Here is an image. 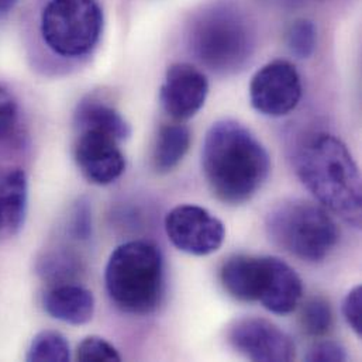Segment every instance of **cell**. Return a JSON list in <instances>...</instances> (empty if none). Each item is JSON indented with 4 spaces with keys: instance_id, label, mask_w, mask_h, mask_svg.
Returning <instances> with one entry per match:
<instances>
[{
    "instance_id": "obj_1",
    "label": "cell",
    "mask_w": 362,
    "mask_h": 362,
    "mask_svg": "<svg viewBox=\"0 0 362 362\" xmlns=\"http://www.w3.org/2000/svg\"><path fill=\"white\" fill-rule=\"evenodd\" d=\"M202 170L211 193L223 203L250 202L271 173L265 147L243 124L233 120L214 123L202 148Z\"/></svg>"
},
{
    "instance_id": "obj_6",
    "label": "cell",
    "mask_w": 362,
    "mask_h": 362,
    "mask_svg": "<svg viewBox=\"0 0 362 362\" xmlns=\"http://www.w3.org/2000/svg\"><path fill=\"white\" fill-rule=\"evenodd\" d=\"M103 13L96 0H49L41 13V34L51 51L78 58L99 41Z\"/></svg>"
},
{
    "instance_id": "obj_2",
    "label": "cell",
    "mask_w": 362,
    "mask_h": 362,
    "mask_svg": "<svg viewBox=\"0 0 362 362\" xmlns=\"http://www.w3.org/2000/svg\"><path fill=\"white\" fill-rule=\"evenodd\" d=\"M296 171L323 207L350 226L361 227V177L341 140L327 133L310 137L298 153Z\"/></svg>"
},
{
    "instance_id": "obj_7",
    "label": "cell",
    "mask_w": 362,
    "mask_h": 362,
    "mask_svg": "<svg viewBox=\"0 0 362 362\" xmlns=\"http://www.w3.org/2000/svg\"><path fill=\"white\" fill-rule=\"evenodd\" d=\"M302 98L298 69L288 61L276 59L264 65L250 83L252 107L268 117H282L296 109Z\"/></svg>"
},
{
    "instance_id": "obj_26",
    "label": "cell",
    "mask_w": 362,
    "mask_h": 362,
    "mask_svg": "<svg viewBox=\"0 0 362 362\" xmlns=\"http://www.w3.org/2000/svg\"><path fill=\"white\" fill-rule=\"evenodd\" d=\"M90 213L86 204H81L75 213L74 218V231L78 235V238H86L90 233Z\"/></svg>"
},
{
    "instance_id": "obj_18",
    "label": "cell",
    "mask_w": 362,
    "mask_h": 362,
    "mask_svg": "<svg viewBox=\"0 0 362 362\" xmlns=\"http://www.w3.org/2000/svg\"><path fill=\"white\" fill-rule=\"evenodd\" d=\"M71 358L69 343L55 330L40 332L31 341L25 360L35 362H66Z\"/></svg>"
},
{
    "instance_id": "obj_3",
    "label": "cell",
    "mask_w": 362,
    "mask_h": 362,
    "mask_svg": "<svg viewBox=\"0 0 362 362\" xmlns=\"http://www.w3.org/2000/svg\"><path fill=\"white\" fill-rule=\"evenodd\" d=\"M106 291L112 302L129 315H150L164 293V258L148 241H129L110 255L105 271Z\"/></svg>"
},
{
    "instance_id": "obj_20",
    "label": "cell",
    "mask_w": 362,
    "mask_h": 362,
    "mask_svg": "<svg viewBox=\"0 0 362 362\" xmlns=\"http://www.w3.org/2000/svg\"><path fill=\"white\" fill-rule=\"evenodd\" d=\"M317 42V31L313 21L299 18L293 21L286 31V45L298 58L313 55Z\"/></svg>"
},
{
    "instance_id": "obj_17",
    "label": "cell",
    "mask_w": 362,
    "mask_h": 362,
    "mask_svg": "<svg viewBox=\"0 0 362 362\" xmlns=\"http://www.w3.org/2000/svg\"><path fill=\"white\" fill-rule=\"evenodd\" d=\"M190 141L192 134L185 124L163 126L153 154L156 170L161 174L173 171L189 151Z\"/></svg>"
},
{
    "instance_id": "obj_19",
    "label": "cell",
    "mask_w": 362,
    "mask_h": 362,
    "mask_svg": "<svg viewBox=\"0 0 362 362\" xmlns=\"http://www.w3.org/2000/svg\"><path fill=\"white\" fill-rule=\"evenodd\" d=\"M334 323L333 309L327 299L315 296L306 300L300 310V326L310 337H323L330 333Z\"/></svg>"
},
{
    "instance_id": "obj_13",
    "label": "cell",
    "mask_w": 362,
    "mask_h": 362,
    "mask_svg": "<svg viewBox=\"0 0 362 362\" xmlns=\"http://www.w3.org/2000/svg\"><path fill=\"white\" fill-rule=\"evenodd\" d=\"M44 310L59 322L82 326L95 315V296L90 291L72 284L55 285L42 299Z\"/></svg>"
},
{
    "instance_id": "obj_10",
    "label": "cell",
    "mask_w": 362,
    "mask_h": 362,
    "mask_svg": "<svg viewBox=\"0 0 362 362\" xmlns=\"http://www.w3.org/2000/svg\"><path fill=\"white\" fill-rule=\"evenodd\" d=\"M119 144L120 141L107 133L79 130L74 156L82 175L99 186L117 181L126 170V158Z\"/></svg>"
},
{
    "instance_id": "obj_27",
    "label": "cell",
    "mask_w": 362,
    "mask_h": 362,
    "mask_svg": "<svg viewBox=\"0 0 362 362\" xmlns=\"http://www.w3.org/2000/svg\"><path fill=\"white\" fill-rule=\"evenodd\" d=\"M18 0H0V17L7 16L16 6Z\"/></svg>"
},
{
    "instance_id": "obj_5",
    "label": "cell",
    "mask_w": 362,
    "mask_h": 362,
    "mask_svg": "<svg viewBox=\"0 0 362 362\" xmlns=\"http://www.w3.org/2000/svg\"><path fill=\"white\" fill-rule=\"evenodd\" d=\"M265 227L275 245L313 264L325 261L340 237L337 223L327 209L303 199L285 200L272 207Z\"/></svg>"
},
{
    "instance_id": "obj_14",
    "label": "cell",
    "mask_w": 362,
    "mask_h": 362,
    "mask_svg": "<svg viewBox=\"0 0 362 362\" xmlns=\"http://www.w3.org/2000/svg\"><path fill=\"white\" fill-rule=\"evenodd\" d=\"M28 207V181L20 168L0 177V241L20 233Z\"/></svg>"
},
{
    "instance_id": "obj_4",
    "label": "cell",
    "mask_w": 362,
    "mask_h": 362,
    "mask_svg": "<svg viewBox=\"0 0 362 362\" xmlns=\"http://www.w3.org/2000/svg\"><path fill=\"white\" fill-rule=\"evenodd\" d=\"M189 44L206 68L217 74H233L250 61L255 34L248 17L238 7L214 3L193 18Z\"/></svg>"
},
{
    "instance_id": "obj_22",
    "label": "cell",
    "mask_w": 362,
    "mask_h": 362,
    "mask_svg": "<svg viewBox=\"0 0 362 362\" xmlns=\"http://www.w3.org/2000/svg\"><path fill=\"white\" fill-rule=\"evenodd\" d=\"M75 358L81 362L122 361V357L115 346L98 336H89L82 340L76 347Z\"/></svg>"
},
{
    "instance_id": "obj_12",
    "label": "cell",
    "mask_w": 362,
    "mask_h": 362,
    "mask_svg": "<svg viewBox=\"0 0 362 362\" xmlns=\"http://www.w3.org/2000/svg\"><path fill=\"white\" fill-rule=\"evenodd\" d=\"M269 276V255H234L220 269V282L224 291L243 303H259L268 289Z\"/></svg>"
},
{
    "instance_id": "obj_15",
    "label": "cell",
    "mask_w": 362,
    "mask_h": 362,
    "mask_svg": "<svg viewBox=\"0 0 362 362\" xmlns=\"http://www.w3.org/2000/svg\"><path fill=\"white\" fill-rule=\"evenodd\" d=\"M303 298V282L298 272L278 257H271L269 286L261 305L271 313L286 316L296 310Z\"/></svg>"
},
{
    "instance_id": "obj_11",
    "label": "cell",
    "mask_w": 362,
    "mask_h": 362,
    "mask_svg": "<svg viewBox=\"0 0 362 362\" xmlns=\"http://www.w3.org/2000/svg\"><path fill=\"white\" fill-rule=\"evenodd\" d=\"M209 82L202 71L190 64H174L161 86V103L175 120L192 119L204 105Z\"/></svg>"
},
{
    "instance_id": "obj_9",
    "label": "cell",
    "mask_w": 362,
    "mask_h": 362,
    "mask_svg": "<svg viewBox=\"0 0 362 362\" xmlns=\"http://www.w3.org/2000/svg\"><path fill=\"white\" fill-rule=\"evenodd\" d=\"M230 346L251 361L289 362L296 358L291 336L262 317L237 319L227 332Z\"/></svg>"
},
{
    "instance_id": "obj_16",
    "label": "cell",
    "mask_w": 362,
    "mask_h": 362,
    "mask_svg": "<svg viewBox=\"0 0 362 362\" xmlns=\"http://www.w3.org/2000/svg\"><path fill=\"white\" fill-rule=\"evenodd\" d=\"M76 127L78 130L92 129L107 133L117 139L120 143L126 140L132 133L129 123L117 110L109 105L95 100L83 102L79 106L76 113Z\"/></svg>"
},
{
    "instance_id": "obj_25",
    "label": "cell",
    "mask_w": 362,
    "mask_h": 362,
    "mask_svg": "<svg viewBox=\"0 0 362 362\" xmlns=\"http://www.w3.org/2000/svg\"><path fill=\"white\" fill-rule=\"evenodd\" d=\"M18 107L14 96L0 86V137L7 136L17 122Z\"/></svg>"
},
{
    "instance_id": "obj_23",
    "label": "cell",
    "mask_w": 362,
    "mask_h": 362,
    "mask_svg": "<svg viewBox=\"0 0 362 362\" xmlns=\"http://www.w3.org/2000/svg\"><path fill=\"white\" fill-rule=\"evenodd\" d=\"M347 358L349 356L343 344L333 340L315 343L305 356V360L309 362H344Z\"/></svg>"
},
{
    "instance_id": "obj_8",
    "label": "cell",
    "mask_w": 362,
    "mask_h": 362,
    "mask_svg": "<svg viewBox=\"0 0 362 362\" xmlns=\"http://www.w3.org/2000/svg\"><path fill=\"white\" fill-rule=\"evenodd\" d=\"M165 231L180 251L196 257L216 252L226 237L221 220L196 204L174 207L165 217Z\"/></svg>"
},
{
    "instance_id": "obj_21",
    "label": "cell",
    "mask_w": 362,
    "mask_h": 362,
    "mask_svg": "<svg viewBox=\"0 0 362 362\" xmlns=\"http://www.w3.org/2000/svg\"><path fill=\"white\" fill-rule=\"evenodd\" d=\"M79 271V267L69 254L52 252L48 254L40 264V274L44 279L51 281L55 285L69 284L68 281ZM54 285V286H55Z\"/></svg>"
},
{
    "instance_id": "obj_24",
    "label": "cell",
    "mask_w": 362,
    "mask_h": 362,
    "mask_svg": "<svg viewBox=\"0 0 362 362\" xmlns=\"http://www.w3.org/2000/svg\"><path fill=\"white\" fill-rule=\"evenodd\" d=\"M343 315L347 325L362 339V286L353 288L343 302Z\"/></svg>"
}]
</instances>
